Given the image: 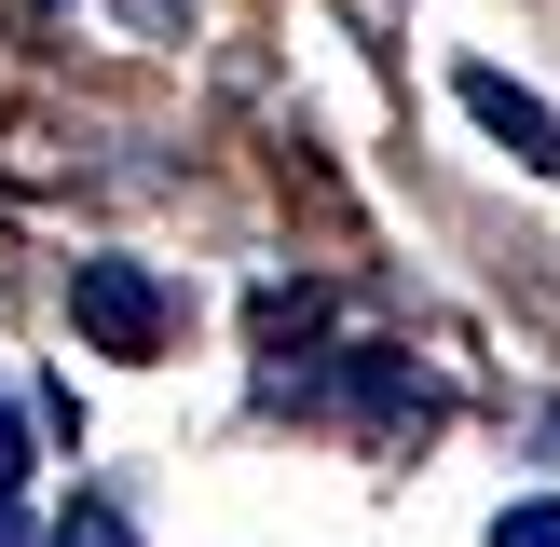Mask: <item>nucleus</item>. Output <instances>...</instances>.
I'll use <instances>...</instances> for the list:
<instances>
[{"instance_id":"nucleus-6","label":"nucleus","mask_w":560,"mask_h":547,"mask_svg":"<svg viewBox=\"0 0 560 547\" xmlns=\"http://www.w3.org/2000/svg\"><path fill=\"white\" fill-rule=\"evenodd\" d=\"M0 547H27V520H14V492H0Z\"/></svg>"},{"instance_id":"nucleus-1","label":"nucleus","mask_w":560,"mask_h":547,"mask_svg":"<svg viewBox=\"0 0 560 547\" xmlns=\"http://www.w3.org/2000/svg\"><path fill=\"white\" fill-rule=\"evenodd\" d=\"M69 328L96 356H164L178 342V301H164L151 260H69Z\"/></svg>"},{"instance_id":"nucleus-7","label":"nucleus","mask_w":560,"mask_h":547,"mask_svg":"<svg viewBox=\"0 0 560 547\" xmlns=\"http://www.w3.org/2000/svg\"><path fill=\"white\" fill-rule=\"evenodd\" d=\"M27 14H69V0H27Z\"/></svg>"},{"instance_id":"nucleus-4","label":"nucleus","mask_w":560,"mask_h":547,"mask_svg":"<svg viewBox=\"0 0 560 547\" xmlns=\"http://www.w3.org/2000/svg\"><path fill=\"white\" fill-rule=\"evenodd\" d=\"M492 547H560V492H534V507H506V520H492Z\"/></svg>"},{"instance_id":"nucleus-3","label":"nucleus","mask_w":560,"mask_h":547,"mask_svg":"<svg viewBox=\"0 0 560 547\" xmlns=\"http://www.w3.org/2000/svg\"><path fill=\"white\" fill-rule=\"evenodd\" d=\"M42 547H137V520L109 507V492H69V520H55Z\"/></svg>"},{"instance_id":"nucleus-5","label":"nucleus","mask_w":560,"mask_h":547,"mask_svg":"<svg viewBox=\"0 0 560 547\" xmlns=\"http://www.w3.org/2000/svg\"><path fill=\"white\" fill-rule=\"evenodd\" d=\"M14 479H27V424L0 410V492H14Z\"/></svg>"},{"instance_id":"nucleus-2","label":"nucleus","mask_w":560,"mask_h":547,"mask_svg":"<svg viewBox=\"0 0 560 547\" xmlns=\"http://www.w3.org/2000/svg\"><path fill=\"white\" fill-rule=\"evenodd\" d=\"M465 109H479V124L506 137V164H560V124H547V96H534V82H506V69H465Z\"/></svg>"}]
</instances>
